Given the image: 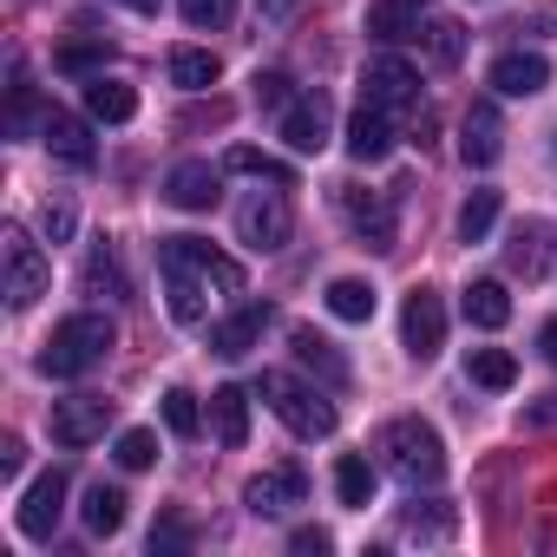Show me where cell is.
Returning a JSON list of instances; mask_svg holds the SVG:
<instances>
[{
	"label": "cell",
	"mask_w": 557,
	"mask_h": 557,
	"mask_svg": "<svg viewBox=\"0 0 557 557\" xmlns=\"http://www.w3.org/2000/svg\"><path fill=\"white\" fill-rule=\"evenodd\" d=\"M158 269H164V296H171V322H177V329H197V322H203L210 289L243 296V262L216 256V249L197 243V236H164Z\"/></svg>",
	"instance_id": "6da1fadb"
},
{
	"label": "cell",
	"mask_w": 557,
	"mask_h": 557,
	"mask_svg": "<svg viewBox=\"0 0 557 557\" xmlns=\"http://www.w3.org/2000/svg\"><path fill=\"white\" fill-rule=\"evenodd\" d=\"M112 342H119V329H112L106 315H66V322L47 335V348L34 355V368H40L47 381H79V374H92V368L112 355Z\"/></svg>",
	"instance_id": "7a4b0ae2"
},
{
	"label": "cell",
	"mask_w": 557,
	"mask_h": 557,
	"mask_svg": "<svg viewBox=\"0 0 557 557\" xmlns=\"http://www.w3.org/2000/svg\"><path fill=\"white\" fill-rule=\"evenodd\" d=\"M381 459H387V472L400 479V485H440L446 479V446H440V433L426 426V420H387L381 426Z\"/></svg>",
	"instance_id": "3957f363"
},
{
	"label": "cell",
	"mask_w": 557,
	"mask_h": 557,
	"mask_svg": "<svg viewBox=\"0 0 557 557\" xmlns=\"http://www.w3.org/2000/svg\"><path fill=\"white\" fill-rule=\"evenodd\" d=\"M262 400H269V413L283 420L296 440H329V433H335V407H329L315 387H302L296 374H275V368H269V374H262Z\"/></svg>",
	"instance_id": "277c9868"
},
{
	"label": "cell",
	"mask_w": 557,
	"mask_h": 557,
	"mask_svg": "<svg viewBox=\"0 0 557 557\" xmlns=\"http://www.w3.org/2000/svg\"><path fill=\"white\" fill-rule=\"evenodd\" d=\"M0 262H8V302L14 309H34L40 296H47V256H40V243L27 236V230H0Z\"/></svg>",
	"instance_id": "5b68a950"
},
{
	"label": "cell",
	"mask_w": 557,
	"mask_h": 557,
	"mask_svg": "<svg viewBox=\"0 0 557 557\" xmlns=\"http://www.w3.org/2000/svg\"><path fill=\"white\" fill-rule=\"evenodd\" d=\"M289 230H296V216H289L283 184H275V190H249V197L236 203V236H243L249 249H283Z\"/></svg>",
	"instance_id": "8992f818"
},
{
	"label": "cell",
	"mask_w": 557,
	"mask_h": 557,
	"mask_svg": "<svg viewBox=\"0 0 557 557\" xmlns=\"http://www.w3.org/2000/svg\"><path fill=\"white\" fill-rule=\"evenodd\" d=\"M361 99L381 106V112H413V106H420V73H413L400 53H381V60H368V73H361Z\"/></svg>",
	"instance_id": "52a82bcc"
},
{
	"label": "cell",
	"mask_w": 557,
	"mask_h": 557,
	"mask_svg": "<svg viewBox=\"0 0 557 557\" xmlns=\"http://www.w3.org/2000/svg\"><path fill=\"white\" fill-rule=\"evenodd\" d=\"M60 511H66V472L53 466V472H40L27 492H21V537H34V544H47L53 531H60Z\"/></svg>",
	"instance_id": "ba28073f"
},
{
	"label": "cell",
	"mask_w": 557,
	"mask_h": 557,
	"mask_svg": "<svg viewBox=\"0 0 557 557\" xmlns=\"http://www.w3.org/2000/svg\"><path fill=\"white\" fill-rule=\"evenodd\" d=\"M400 335H407V355L413 361H433L446 348V302L433 289H413L407 309H400Z\"/></svg>",
	"instance_id": "9c48e42d"
},
{
	"label": "cell",
	"mask_w": 557,
	"mask_h": 557,
	"mask_svg": "<svg viewBox=\"0 0 557 557\" xmlns=\"http://www.w3.org/2000/svg\"><path fill=\"white\" fill-rule=\"evenodd\" d=\"M106 426H112V400L106 394L53 400V440L60 446H92V440H106Z\"/></svg>",
	"instance_id": "30bf717a"
},
{
	"label": "cell",
	"mask_w": 557,
	"mask_h": 557,
	"mask_svg": "<svg viewBox=\"0 0 557 557\" xmlns=\"http://www.w3.org/2000/svg\"><path fill=\"white\" fill-rule=\"evenodd\" d=\"M309 498V472L302 466H269V472H256L249 485H243V505L256 511V518H275V511H289V505H302Z\"/></svg>",
	"instance_id": "8fae6325"
},
{
	"label": "cell",
	"mask_w": 557,
	"mask_h": 557,
	"mask_svg": "<svg viewBox=\"0 0 557 557\" xmlns=\"http://www.w3.org/2000/svg\"><path fill=\"white\" fill-rule=\"evenodd\" d=\"M283 138L315 158V151L335 138V106H329V92H296L289 112H283Z\"/></svg>",
	"instance_id": "7c38bea8"
},
{
	"label": "cell",
	"mask_w": 557,
	"mask_h": 557,
	"mask_svg": "<svg viewBox=\"0 0 557 557\" xmlns=\"http://www.w3.org/2000/svg\"><path fill=\"white\" fill-rule=\"evenodd\" d=\"M498 151H505V119H498L492 99H472L466 119H459V158L472 171H485V164H498Z\"/></svg>",
	"instance_id": "4fadbf2b"
},
{
	"label": "cell",
	"mask_w": 557,
	"mask_h": 557,
	"mask_svg": "<svg viewBox=\"0 0 557 557\" xmlns=\"http://www.w3.org/2000/svg\"><path fill=\"white\" fill-rule=\"evenodd\" d=\"M342 210H348V223H355V236L368 243V249H394V197H381V190H361V184H342Z\"/></svg>",
	"instance_id": "5bb4252c"
},
{
	"label": "cell",
	"mask_w": 557,
	"mask_h": 557,
	"mask_svg": "<svg viewBox=\"0 0 557 557\" xmlns=\"http://www.w3.org/2000/svg\"><path fill=\"white\" fill-rule=\"evenodd\" d=\"M164 197H171L177 210H210V203L223 197V177H216V164H203V158H184V164L164 177Z\"/></svg>",
	"instance_id": "9a60e30c"
},
{
	"label": "cell",
	"mask_w": 557,
	"mask_h": 557,
	"mask_svg": "<svg viewBox=\"0 0 557 557\" xmlns=\"http://www.w3.org/2000/svg\"><path fill=\"white\" fill-rule=\"evenodd\" d=\"M492 86H498L505 99H531V92L550 86V60H544V53H498V60H492Z\"/></svg>",
	"instance_id": "2e32d148"
},
{
	"label": "cell",
	"mask_w": 557,
	"mask_h": 557,
	"mask_svg": "<svg viewBox=\"0 0 557 557\" xmlns=\"http://www.w3.org/2000/svg\"><path fill=\"white\" fill-rule=\"evenodd\" d=\"M387 151H394V125H387V112H381V106H368V99H361V106H355V119H348V158H355V164H381Z\"/></svg>",
	"instance_id": "e0dca14e"
},
{
	"label": "cell",
	"mask_w": 557,
	"mask_h": 557,
	"mask_svg": "<svg viewBox=\"0 0 557 557\" xmlns=\"http://www.w3.org/2000/svg\"><path fill=\"white\" fill-rule=\"evenodd\" d=\"M40 138H47V151H53V158L79 164V171L99 158V151H92V138H86V125H79L73 112H60V106H47V112H40Z\"/></svg>",
	"instance_id": "ac0fdd59"
},
{
	"label": "cell",
	"mask_w": 557,
	"mask_h": 557,
	"mask_svg": "<svg viewBox=\"0 0 557 557\" xmlns=\"http://www.w3.org/2000/svg\"><path fill=\"white\" fill-rule=\"evenodd\" d=\"M505 262H511V275H524V283H537V275L550 269V223H518L511 230V243H505Z\"/></svg>",
	"instance_id": "d6986e66"
},
{
	"label": "cell",
	"mask_w": 557,
	"mask_h": 557,
	"mask_svg": "<svg viewBox=\"0 0 557 557\" xmlns=\"http://www.w3.org/2000/svg\"><path fill=\"white\" fill-rule=\"evenodd\" d=\"M262 329H269V309H262V302H243L230 322L210 329V348H216L223 361H236V355H249V348L262 342Z\"/></svg>",
	"instance_id": "ffe728a7"
},
{
	"label": "cell",
	"mask_w": 557,
	"mask_h": 557,
	"mask_svg": "<svg viewBox=\"0 0 557 557\" xmlns=\"http://www.w3.org/2000/svg\"><path fill=\"white\" fill-rule=\"evenodd\" d=\"M86 112H92V119H106V125H125V119H138V92H132L125 79L92 73V79H86Z\"/></svg>",
	"instance_id": "44dd1931"
},
{
	"label": "cell",
	"mask_w": 557,
	"mask_h": 557,
	"mask_svg": "<svg viewBox=\"0 0 557 557\" xmlns=\"http://www.w3.org/2000/svg\"><path fill=\"white\" fill-rule=\"evenodd\" d=\"M210 426H216V446H243L249 440V394L243 387H216L210 394Z\"/></svg>",
	"instance_id": "7402d4cb"
},
{
	"label": "cell",
	"mask_w": 557,
	"mask_h": 557,
	"mask_svg": "<svg viewBox=\"0 0 557 557\" xmlns=\"http://www.w3.org/2000/svg\"><path fill=\"white\" fill-rule=\"evenodd\" d=\"M322 302H329V315H342V322H374L381 289H374V283H361V275H335Z\"/></svg>",
	"instance_id": "603a6c76"
},
{
	"label": "cell",
	"mask_w": 557,
	"mask_h": 557,
	"mask_svg": "<svg viewBox=\"0 0 557 557\" xmlns=\"http://www.w3.org/2000/svg\"><path fill=\"white\" fill-rule=\"evenodd\" d=\"M466 322H472V329H505V322H511V296H505L498 275L466 283Z\"/></svg>",
	"instance_id": "cb8c5ba5"
},
{
	"label": "cell",
	"mask_w": 557,
	"mask_h": 557,
	"mask_svg": "<svg viewBox=\"0 0 557 557\" xmlns=\"http://www.w3.org/2000/svg\"><path fill=\"white\" fill-rule=\"evenodd\" d=\"M164 73H171V86H184V92H203V86H216L223 60H216V53H203V47H171Z\"/></svg>",
	"instance_id": "d4e9b609"
},
{
	"label": "cell",
	"mask_w": 557,
	"mask_h": 557,
	"mask_svg": "<svg viewBox=\"0 0 557 557\" xmlns=\"http://www.w3.org/2000/svg\"><path fill=\"white\" fill-rule=\"evenodd\" d=\"M125 505H132V498H125L119 485H106V479H99V485H86L79 518H86V531H92V537H112V531L125 524Z\"/></svg>",
	"instance_id": "484cf974"
},
{
	"label": "cell",
	"mask_w": 557,
	"mask_h": 557,
	"mask_svg": "<svg viewBox=\"0 0 557 557\" xmlns=\"http://www.w3.org/2000/svg\"><path fill=\"white\" fill-rule=\"evenodd\" d=\"M289 348H296V361H302L309 374H322L329 387H342V381H348V361H342V355H335L315 329H296V335H289Z\"/></svg>",
	"instance_id": "4316f807"
},
{
	"label": "cell",
	"mask_w": 557,
	"mask_h": 557,
	"mask_svg": "<svg viewBox=\"0 0 557 557\" xmlns=\"http://www.w3.org/2000/svg\"><path fill=\"white\" fill-rule=\"evenodd\" d=\"M223 171H243V177H262V184H283V190H296V171H289L283 158L256 151V145H230V151H223Z\"/></svg>",
	"instance_id": "83f0119b"
},
{
	"label": "cell",
	"mask_w": 557,
	"mask_h": 557,
	"mask_svg": "<svg viewBox=\"0 0 557 557\" xmlns=\"http://www.w3.org/2000/svg\"><path fill=\"white\" fill-rule=\"evenodd\" d=\"M368 34L374 40H413L420 34V8H407V0H374V8H368Z\"/></svg>",
	"instance_id": "f1b7e54d"
},
{
	"label": "cell",
	"mask_w": 557,
	"mask_h": 557,
	"mask_svg": "<svg viewBox=\"0 0 557 557\" xmlns=\"http://www.w3.org/2000/svg\"><path fill=\"white\" fill-rule=\"evenodd\" d=\"M335 498L355 505V511L374 498V466H368L361 453H342V459H335Z\"/></svg>",
	"instance_id": "f546056e"
},
{
	"label": "cell",
	"mask_w": 557,
	"mask_h": 557,
	"mask_svg": "<svg viewBox=\"0 0 557 557\" xmlns=\"http://www.w3.org/2000/svg\"><path fill=\"white\" fill-rule=\"evenodd\" d=\"M79 289H86V296H125V269H119V256H112V249H92V256H86Z\"/></svg>",
	"instance_id": "4dcf8cb0"
},
{
	"label": "cell",
	"mask_w": 557,
	"mask_h": 557,
	"mask_svg": "<svg viewBox=\"0 0 557 557\" xmlns=\"http://www.w3.org/2000/svg\"><path fill=\"white\" fill-rule=\"evenodd\" d=\"M492 223H498V190H472L459 203V243H485Z\"/></svg>",
	"instance_id": "1f68e13d"
},
{
	"label": "cell",
	"mask_w": 557,
	"mask_h": 557,
	"mask_svg": "<svg viewBox=\"0 0 557 557\" xmlns=\"http://www.w3.org/2000/svg\"><path fill=\"white\" fill-rule=\"evenodd\" d=\"M466 374H472L479 387H492V394H505V387L518 381V361H511L505 348H472V361H466Z\"/></svg>",
	"instance_id": "d6a6232c"
},
{
	"label": "cell",
	"mask_w": 557,
	"mask_h": 557,
	"mask_svg": "<svg viewBox=\"0 0 557 557\" xmlns=\"http://www.w3.org/2000/svg\"><path fill=\"white\" fill-rule=\"evenodd\" d=\"M164 426H171L177 440H197V426H203V413H197V394L171 387V394H164Z\"/></svg>",
	"instance_id": "836d02e7"
},
{
	"label": "cell",
	"mask_w": 557,
	"mask_h": 557,
	"mask_svg": "<svg viewBox=\"0 0 557 557\" xmlns=\"http://www.w3.org/2000/svg\"><path fill=\"white\" fill-rule=\"evenodd\" d=\"M151 459H158V433H151V426H125V433H119V466H125V472H145Z\"/></svg>",
	"instance_id": "e575fe53"
},
{
	"label": "cell",
	"mask_w": 557,
	"mask_h": 557,
	"mask_svg": "<svg viewBox=\"0 0 557 557\" xmlns=\"http://www.w3.org/2000/svg\"><path fill=\"white\" fill-rule=\"evenodd\" d=\"M426 53H433L440 66H459V53H466L459 27H453V21H426Z\"/></svg>",
	"instance_id": "d590c367"
},
{
	"label": "cell",
	"mask_w": 557,
	"mask_h": 557,
	"mask_svg": "<svg viewBox=\"0 0 557 557\" xmlns=\"http://www.w3.org/2000/svg\"><path fill=\"white\" fill-rule=\"evenodd\" d=\"M177 14H184L190 27H223V21L236 14V0H177Z\"/></svg>",
	"instance_id": "8d00e7d4"
},
{
	"label": "cell",
	"mask_w": 557,
	"mask_h": 557,
	"mask_svg": "<svg viewBox=\"0 0 557 557\" xmlns=\"http://www.w3.org/2000/svg\"><path fill=\"white\" fill-rule=\"evenodd\" d=\"M289 73H256V106H269V112H289Z\"/></svg>",
	"instance_id": "74e56055"
},
{
	"label": "cell",
	"mask_w": 557,
	"mask_h": 557,
	"mask_svg": "<svg viewBox=\"0 0 557 557\" xmlns=\"http://www.w3.org/2000/svg\"><path fill=\"white\" fill-rule=\"evenodd\" d=\"M53 66L60 73H92V66H106V47H60Z\"/></svg>",
	"instance_id": "f35d334b"
},
{
	"label": "cell",
	"mask_w": 557,
	"mask_h": 557,
	"mask_svg": "<svg viewBox=\"0 0 557 557\" xmlns=\"http://www.w3.org/2000/svg\"><path fill=\"white\" fill-rule=\"evenodd\" d=\"M40 223H47V236H53V243H66V236L79 230V210H73V203H47V210H40Z\"/></svg>",
	"instance_id": "ab89813d"
},
{
	"label": "cell",
	"mask_w": 557,
	"mask_h": 557,
	"mask_svg": "<svg viewBox=\"0 0 557 557\" xmlns=\"http://www.w3.org/2000/svg\"><path fill=\"white\" fill-rule=\"evenodd\" d=\"M190 544V524L184 518H158L151 524V550H184Z\"/></svg>",
	"instance_id": "60d3db41"
},
{
	"label": "cell",
	"mask_w": 557,
	"mask_h": 557,
	"mask_svg": "<svg viewBox=\"0 0 557 557\" xmlns=\"http://www.w3.org/2000/svg\"><path fill=\"white\" fill-rule=\"evenodd\" d=\"M289 550H296V557H322V550H335V537H329L322 524H302V531L289 537Z\"/></svg>",
	"instance_id": "b9f144b4"
},
{
	"label": "cell",
	"mask_w": 557,
	"mask_h": 557,
	"mask_svg": "<svg viewBox=\"0 0 557 557\" xmlns=\"http://www.w3.org/2000/svg\"><path fill=\"white\" fill-rule=\"evenodd\" d=\"M27 119H34V86H27V79H14V112H8V132H27Z\"/></svg>",
	"instance_id": "7bdbcfd3"
},
{
	"label": "cell",
	"mask_w": 557,
	"mask_h": 557,
	"mask_svg": "<svg viewBox=\"0 0 557 557\" xmlns=\"http://www.w3.org/2000/svg\"><path fill=\"white\" fill-rule=\"evenodd\" d=\"M21 466H27V446L8 433V440H0V472H8V479H21Z\"/></svg>",
	"instance_id": "ee69618b"
},
{
	"label": "cell",
	"mask_w": 557,
	"mask_h": 557,
	"mask_svg": "<svg viewBox=\"0 0 557 557\" xmlns=\"http://www.w3.org/2000/svg\"><path fill=\"white\" fill-rule=\"evenodd\" d=\"M296 8H302V0H262V27H283Z\"/></svg>",
	"instance_id": "f6af8a7d"
},
{
	"label": "cell",
	"mask_w": 557,
	"mask_h": 557,
	"mask_svg": "<svg viewBox=\"0 0 557 557\" xmlns=\"http://www.w3.org/2000/svg\"><path fill=\"white\" fill-rule=\"evenodd\" d=\"M119 8H132V14H158V0H119Z\"/></svg>",
	"instance_id": "bcb514c9"
},
{
	"label": "cell",
	"mask_w": 557,
	"mask_h": 557,
	"mask_svg": "<svg viewBox=\"0 0 557 557\" xmlns=\"http://www.w3.org/2000/svg\"><path fill=\"white\" fill-rule=\"evenodd\" d=\"M537 342H544V355H550V361H557V322H550V329H544V335H537Z\"/></svg>",
	"instance_id": "7dc6e473"
},
{
	"label": "cell",
	"mask_w": 557,
	"mask_h": 557,
	"mask_svg": "<svg viewBox=\"0 0 557 557\" xmlns=\"http://www.w3.org/2000/svg\"><path fill=\"white\" fill-rule=\"evenodd\" d=\"M407 8H433V0H407Z\"/></svg>",
	"instance_id": "c3c4849f"
}]
</instances>
